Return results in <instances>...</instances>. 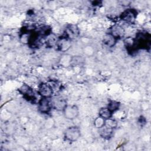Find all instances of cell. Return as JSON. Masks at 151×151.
I'll return each mask as SVG.
<instances>
[{
  "mask_svg": "<svg viewBox=\"0 0 151 151\" xmlns=\"http://www.w3.org/2000/svg\"><path fill=\"white\" fill-rule=\"evenodd\" d=\"M64 117L68 120L76 119L79 114V110L76 105H67L63 110Z\"/></svg>",
  "mask_w": 151,
  "mask_h": 151,
  "instance_id": "6",
  "label": "cell"
},
{
  "mask_svg": "<svg viewBox=\"0 0 151 151\" xmlns=\"http://www.w3.org/2000/svg\"><path fill=\"white\" fill-rule=\"evenodd\" d=\"M19 92L23 96L24 98L31 103H35L37 97L33 89L26 84H23L18 90Z\"/></svg>",
  "mask_w": 151,
  "mask_h": 151,
  "instance_id": "2",
  "label": "cell"
},
{
  "mask_svg": "<svg viewBox=\"0 0 151 151\" xmlns=\"http://www.w3.org/2000/svg\"><path fill=\"white\" fill-rule=\"evenodd\" d=\"M113 129L104 124L102 127L99 129V134L101 137L104 139H109L113 134Z\"/></svg>",
  "mask_w": 151,
  "mask_h": 151,
  "instance_id": "13",
  "label": "cell"
},
{
  "mask_svg": "<svg viewBox=\"0 0 151 151\" xmlns=\"http://www.w3.org/2000/svg\"><path fill=\"white\" fill-rule=\"evenodd\" d=\"M72 57L68 54H65L61 57L60 60V63L64 67H68L71 64Z\"/></svg>",
  "mask_w": 151,
  "mask_h": 151,
  "instance_id": "16",
  "label": "cell"
},
{
  "mask_svg": "<svg viewBox=\"0 0 151 151\" xmlns=\"http://www.w3.org/2000/svg\"><path fill=\"white\" fill-rule=\"evenodd\" d=\"M70 40L62 35L61 37L58 38V40L56 47L59 51H67L70 47Z\"/></svg>",
  "mask_w": 151,
  "mask_h": 151,
  "instance_id": "10",
  "label": "cell"
},
{
  "mask_svg": "<svg viewBox=\"0 0 151 151\" xmlns=\"http://www.w3.org/2000/svg\"><path fill=\"white\" fill-rule=\"evenodd\" d=\"M50 98L42 97L38 103V111L42 114H48L51 110L52 104Z\"/></svg>",
  "mask_w": 151,
  "mask_h": 151,
  "instance_id": "7",
  "label": "cell"
},
{
  "mask_svg": "<svg viewBox=\"0 0 151 151\" xmlns=\"http://www.w3.org/2000/svg\"><path fill=\"white\" fill-rule=\"evenodd\" d=\"M80 130L77 126L69 127L64 132L65 139L70 142L76 141L80 137Z\"/></svg>",
  "mask_w": 151,
  "mask_h": 151,
  "instance_id": "4",
  "label": "cell"
},
{
  "mask_svg": "<svg viewBox=\"0 0 151 151\" xmlns=\"http://www.w3.org/2000/svg\"><path fill=\"white\" fill-rule=\"evenodd\" d=\"M105 125L110 127V128L114 129V128L116 127V126L117 125V122L115 120H113L111 118H110V119H109L107 120H106Z\"/></svg>",
  "mask_w": 151,
  "mask_h": 151,
  "instance_id": "19",
  "label": "cell"
},
{
  "mask_svg": "<svg viewBox=\"0 0 151 151\" xmlns=\"http://www.w3.org/2000/svg\"><path fill=\"white\" fill-rule=\"evenodd\" d=\"M80 34V29L76 25L70 24L66 27L63 36L69 40L76 38Z\"/></svg>",
  "mask_w": 151,
  "mask_h": 151,
  "instance_id": "8",
  "label": "cell"
},
{
  "mask_svg": "<svg viewBox=\"0 0 151 151\" xmlns=\"http://www.w3.org/2000/svg\"><path fill=\"white\" fill-rule=\"evenodd\" d=\"M109 34L118 40L124 36V29L119 25H114L111 27Z\"/></svg>",
  "mask_w": 151,
  "mask_h": 151,
  "instance_id": "11",
  "label": "cell"
},
{
  "mask_svg": "<svg viewBox=\"0 0 151 151\" xmlns=\"http://www.w3.org/2000/svg\"><path fill=\"white\" fill-rule=\"evenodd\" d=\"M38 93L42 97L51 98L54 93L53 87L48 83H41L38 87Z\"/></svg>",
  "mask_w": 151,
  "mask_h": 151,
  "instance_id": "5",
  "label": "cell"
},
{
  "mask_svg": "<svg viewBox=\"0 0 151 151\" xmlns=\"http://www.w3.org/2000/svg\"><path fill=\"white\" fill-rule=\"evenodd\" d=\"M133 41L134 48L137 51L139 50H149L150 48L151 35L146 31L137 32Z\"/></svg>",
  "mask_w": 151,
  "mask_h": 151,
  "instance_id": "1",
  "label": "cell"
},
{
  "mask_svg": "<svg viewBox=\"0 0 151 151\" xmlns=\"http://www.w3.org/2000/svg\"><path fill=\"white\" fill-rule=\"evenodd\" d=\"M137 16V11L133 8L125 9L120 15V18L126 23L133 24L135 22Z\"/></svg>",
  "mask_w": 151,
  "mask_h": 151,
  "instance_id": "3",
  "label": "cell"
},
{
  "mask_svg": "<svg viewBox=\"0 0 151 151\" xmlns=\"http://www.w3.org/2000/svg\"><path fill=\"white\" fill-rule=\"evenodd\" d=\"M52 107L58 111H63L64 109L67 105L66 100L62 96H55L51 99Z\"/></svg>",
  "mask_w": 151,
  "mask_h": 151,
  "instance_id": "9",
  "label": "cell"
},
{
  "mask_svg": "<svg viewBox=\"0 0 151 151\" xmlns=\"http://www.w3.org/2000/svg\"><path fill=\"white\" fill-rule=\"evenodd\" d=\"M117 40L109 33L107 34L103 39V44L107 47L111 48L115 45Z\"/></svg>",
  "mask_w": 151,
  "mask_h": 151,
  "instance_id": "12",
  "label": "cell"
},
{
  "mask_svg": "<svg viewBox=\"0 0 151 151\" xmlns=\"http://www.w3.org/2000/svg\"><path fill=\"white\" fill-rule=\"evenodd\" d=\"M99 116L105 120H107L111 118L113 113L107 107H103L100 109Z\"/></svg>",
  "mask_w": 151,
  "mask_h": 151,
  "instance_id": "15",
  "label": "cell"
},
{
  "mask_svg": "<svg viewBox=\"0 0 151 151\" xmlns=\"http://www.w3.org/2000/svg\"><path fill=\"white\" fill-rule=\"evenodd\" d=\"M139 122L140 123H141L142 124H145L146 123V120H145V119L144 117H143L142 116H141L139 120Z\"/></svg>",
  "mask_w": 151,
  "mask_h": 151,
  "instance_id": "20",
  "label": "cell"
},
{
  "mask_svg": "<svg viewBox=\"0 0 151 151\" xmlns=\"http://www.w3.org/2000/svg\"><path fill=\"white\" fill-rule=\"evenodd\" d=\"M58 40V38L55 34L51 33L45 38L44 42L46 44L47 47H53L54 46H56Z\"/></svg>",
  "mask_w": 151,
  "mask_h": 151,
  "instance_id": "14",
  "label": "cell"
},
{
  "mask_svg": "<svg viewBox=\"0 0 151 151\" xmlns=\"http://www.w3.org/2000/svg\"><path fill=\"white\" fill-rule=\"evenodd\" d=\"M120 103L118 102L117 101L111 100L109 101L107 107L113 113L114 112L119 110L120 107Z\"/></svg>",
  "mask_w": 151,
  "mask_h": 151,
  "instance_id": "17",
  "label": "cell"
},
{
  "mask_svg": "<svg viewBox=\"0 0 151 151\" xmlns=\"http://www.w3.org/2000/svg\"><path fill=\"white\" fill-rule=\"evenodd\" d=\"M105 122H106V120L103 119L102 117L99 116L98 117L96 118L94 120V126L100 129L101 127H102L103 126H104L105 124Z\"/></svg>",
  "mask_w": 151,
  "mask_h": 151,
  "instance_id": "18",
  "label": "cell"
}]
</instances>
